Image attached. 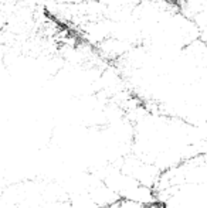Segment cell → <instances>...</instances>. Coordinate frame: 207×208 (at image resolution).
<instances>
[{
  "instance_id": "cell-1",
  "label": "cell",
  "mask_w": 207,
  "mask_h": 208,
  "mask_svg": "<svg viewBox=\"0 0 207 208\" xmlns=\"http://www.w3.org/2000/svg\"><path fill=\"white\" fill-rule=\"evenodd\" d=\"M163 208H207V183H182L155 190Z\"/></svg>"
},
{
  "instance_id": "cell-2",
  "label": "cell",
  "mask_w": 207,
  "mask_h": 208,
  "mask_svg": "<svg viewBox=\"0 0 207 208\" xmlns=\"http://www.w3.org/2000/svg\"><path fill=\"white\" fill-rule=\"evenodd\" d=\"M114 208H158V204L155 205H143L135 201H128V200H121L115 204Z\"/></svg>"
}]
</instances>
